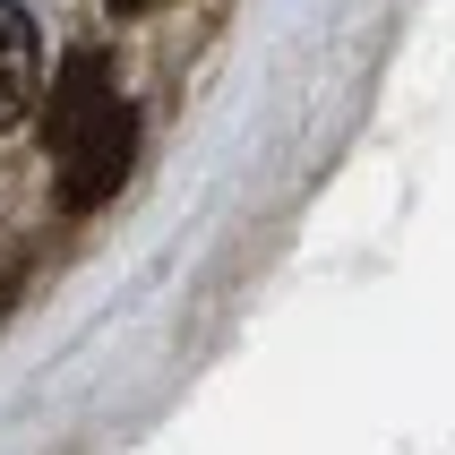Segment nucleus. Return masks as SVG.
I'll return each mask as SVG.
<instances>
[{
    "instance_id": "nucleus-3",
    "label": "nucleus",
    "mask_w": 455,
    "mask_h": 455,
    "mask_svg": "<svg viewBox=\"0 0 455 455\" xmlns=\"http://www.w3.org/2000/svg\"><path fill=\"white\" fill-rule=\"evenodd\" d=\"M121 9H155V0H121Z\"/></svg>"
},
{
    "instance_id": "nucleus-1",
    "label": "nucleus",
    "mask_w": 455,
    "mask_h": 455,
    "mask_svg": "<svg viewBox=\"0 0 455 455\" xmlns=\"http://www.w3.org/2000/svg\"><path fill=\"white\" fill-rule=\"evenodd\" d=\"M44 147H52V189L69 215H95L138 164V112L112 86L95 52H77L60 86H44Z\"/></svg>"
},
{
    "instance_id": "nucleus-2",
    "label": "nucleus",
    "mask_w": 455,
    "mask_h": 455,
    "mask_svg": "<svg viewBox=\"0 0 455 455\" xmlns=\"http://www.w3.org/2000/svg\"><path fill=\"white\" fill-rule=\"evenodd\" d=\"M44 95V35L18 0H0V129H18Z\"/></svg>"
}]
</instances>
